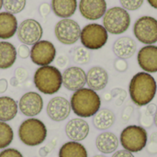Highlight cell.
Returning <instances> with one entry per match:
<instances>
[{
  "label": "cell",
  "mask_w": 157,
  "mask_h": 157,
  "mask_svg": "<svg viewBox=\"0 0 157 157\" xmlns=\"http://www.w3.org/2000/svg\"><path fill=\"white\" fill-rule=\"evenodd\" d=\"M157 92L155 79L151 74L146 72H139L132 78L129 85V93L132 102L144 107L150 104Z\"/></svg>",
  "instance_id": "obj_1"
},
{
  "label": "cell",
  "mask_w": 157,
  "mask_h": 157,
  "mask_svg": "<svg viewBox=\"0 0 157 157\" xmlns=\"http://www.w3.org/2000/svg\"><path fill=\"white\" fill-rule=\"evenodd\" d=\"M70 104L72 110L76 116L90 118L100 109L101 98L96 91L83 87L74 92Z\"/></svg>",
  "instance_id": "obj_2"
},
{
  "label": "cell",
  "mask_w": 157,
  "mask_h": 157,
  "mask_svg": "<svg viewBox=\"0 0 157 157\" xmlns=\"http://www.w3.org/2000/svg\"><path fill=\"white\" fill-rule=\"evenodd\" d=\"M33 82L36 88L45 95L56 94L63 86L61 71L52 65L40 66L34 74Z\"/></svg>",
  "instance_id": "obj_3"
},
{
  "label": "cell",
  "mask_w": 157,
  "mask_h": 157,
  "mask_svg": "<svg viewBox=\"0 0 157 157\" xmlns=\"http://www.w3.org/2000/svg\"><path fill=\"white\" fill-rule=\"evenodd\" d=\"M17 133L19 140L25 145L34 147L44 143L47 137V128L40 120L29 118L20 124Z\"/></svg>",
  "instance_id": "obj_4"
},
{
  "label": "cell",
  "mask_w": 157,
  "mask_h": 157,
  "mask_svg": "<svg viewBox=\"0 0 157 157\" xmlns=\"http://www.w3.org/2000/svg\"><path fill=\"white\" fill-rule=\"evenodd\" d=\"M148 135L146 130L138 125H129L121 132L120 142L124 150L139 153L146 147Z\"/></svg>",
  "instance_id": "obj_5"
},
{
  "label": "cell",
  "mask_w": 157,
  "mask_h": 157,
  "mask_svg": "<svg viewBox=\"0 0 157 157\" xmlns=\"http://www.w3.org/2000/svg\"><path fill=\"white\" fill-rule=\"evenodd\" d=\"M131 25V16L121 6H114L106 11L103 16V27L111 34L124 33Z\"/></svg>",
  "instance_id": "obj_6"
},
{
  "label": "cell",
  "mask_w": 157,
  "mask_h": 157,
  "mask_svg": "<svg viewBox=\"0 0 157 157\" xmlns=\"http://www.w3.org/2000/svg\"><path fill=\"white\" fill-rule=\"evenodd\" d=\"M109 39L106 29L99 24L91 23L83 28L80 40L83 46L87 50H98L105 46Z\"/></svg>",
  "instance_id": "obj_7"
},
{
  "label": "cell",
  "mask_w": 157,
  "mask_h": 157,
  "mask_svg": "<svg viewBox=\"0 0 157 157\" xmlns=\"http://www.w3.org/2000/svg\"><path fill=\"white\" fill-rule=\"evenodd\" d=\"M136 39L144 44L152 45L157 42V19L144 16L136 20L133 26Z\"/></svg>",
  "instance_id": "obj_8"
},
{
  "label": "cell",
  "mask_w": 157,
  "mask_h": 157,
  "mask_svg": "<svg viewBox=\"0 0 157 157\" xmlns=\"http://www.w3.org/2000/svg\"><path fill=\"white\" fill-rule=\"evenodd\" d=\"M57 40L64 45H72L80 39L81 29L79 24L71 18H63L54 28Z\"/></svg>",
  "instance_id": "obj_9"
},
{
  "label": "cell",
  "mask_w": 157,
  "mask_h": 157,
  "mask_svg": "<svg viewBox=\"0 0 157 157\" xmlns=\"http://www.w3.org/2000/svg\"><path fill=\"white\" fill-rule=\"evenodd\" d=\"M30 59L33 63L39 66L50 65L55 59L56 49L49 40H40L32 45Z\"/></svg>",
  "instance_id": "obj_10"
},
{
  "label": "cell",
  "mask_w": 157,
  "mask_h": 157,
  "mask_svg": "<svg viewBox=\"0 0 157 157\" xmlns=\"http://www.w3.org/2000/svg\"><path fill=\"white\" fill-rule=\"evenodd\" d=\"M18 40L25 45H33L40 41L43 30L41 25L35 19L29 18L22 21L17 30Z\"/></svg>",
  "instance_id": "obj_11"
},
{
  "label": "cell",
  "mask_w": 157,
  "mask_h": 157,
  "mask_svg": "<svg viewBox=\"0 0 157 157\" xmlns=\"http://www.w3.org/2000/svg\"><path fill=\"white\" fill-rule=\"evenodd\" d=\"M18 109L23 115L35 117L39 115L43 109V99L37 92H27L20 98Z\"/></svg>",
  "instance_id": "obj_12"
},
{
  "label": "cell",
  "mask_w": 157,
  "mask_h": 157,
  "mask_svg": "<svg viewBox=\"0 0 157 157\" xmlns=\"http://www.w3.org/2000/svg\"><path fill=\"white\" fill-rule=\"evenodd\" d=\"M63 86L69 91H77L86 84V73L78 66H71L62 74Z\"/></svg>",
  "instance_id": "obj_13"
},
{
  "label": "cell",
  "mask_w": 157,
  "mask_h": 157,
  "mask_svg": "<svg viewBox=\"0 0 157 157\" xmlns=\"http://www.w3.org/2000/svg\"><path fill=\"white\" fill-rule=\"evenodd\" d=\"M71 104L70 102L63 97L52 98L46 108L47 114L49 118L56 122L63 121L66 120L71 113Z\"/></svg>",
  "instance_id": "obj_14"
},
{
  "label": "cell",
  "mask_w": 157,
  "mask_h": 157,
  "mask_svg": "<svg viewBox=\"0 0 157 157\" xmlns=\"http://www.w3.org/2000/svg\"><path fill=\"white\" fill-rule=\"evenodd\" d=\"M79 11L88 20H97L102 17L107 11L106 0H80Z\"/></svg>",
  "instance_id": "obj_15"
},
{
  "label": "cell",
  "mask_w": 157,
  "mask_h": 157,
  "mask_svg": "<svg viewBox=\"0 0 157 157\" xmlns=\"http://www.w3.org/2000/svg\"><path fill=\"white\" fill-rule=\"evenodd\" d=\"M139 66L148 74L157 72V46L147 45L143 47L137 55Z\"/></svg>",
  "instance_id": "obj_16"
},
{
  "label": "cell",
  "mask_w": 157,
  "mask_h": 157,
  "mask_svg": "<svg viewBox=\"0 0 157 157\" xmlns=\"http://www.w3.org/2000/svg\"><path fill=\"white\" fill-rule=\"evenodd\" d=\"M66 136L73 142L84 141L89 133V125L83 119H73L65 126Z\"/></svg>",
  "instance_id": "obj_17"
},
{
  "label": "cell",
  "mask_w": 157,
  "mask_h": 157,
  "mask_svg": "<svg viewBox=\"0 0 157 157\" xmlns=\"http://www.w3.org/2000/svg\"><path fill=\"white\" fill-rule=\"evenodd\" d=\"M109 82V74L101 66H93L86 73V84L94 91L103 90Z\"/></svg>",
  "instance_id": "obj_18"
},
{
  "label": "cell",
  "mask_w": 157,
  "mask_h": 157,
  "mask_svg": "<svg viewBox=\"0 0 157 157\" xmlns=\"http://www.w3.org/2000/svg\"><path fill=\"white\" fill-rule=\"evenodd\" d=\"M136 42L131 37L124 36L119 38L113 44V52L120 59L131 58L136 52Z\"/></svg>",
  "instance_id": "obj_19"
},
{
  "label": "cell",
  "mask_w": 157,
  "mask_h": 157,
  "mask_svg": "<svg viewBox=\"0 0 157 157\" xmlns=\"http://www.w3.org/2000/svg\"><path fill=\"white\" fill-rule=\"evenodd\" d=\"M17 20L15 15L8 12H0V39L12 38L17 30Z\"/></svg>",
  "instance_id": "obj_20"
},
{
  "label": "cell",
  "mask_w": 157,
  "mask_h": 157,
  "mask_svg": "<svg viewBox=\"0 0 157 157\" xmlns=\"http://www.w3.org/2000/svg\"><path fill=\"white\" fill-rule=\"evenodd\" d=\"M96 146L102 154H112L119 146V139L113 132H101L96 139Z\"/></svg>",
  "instance_id": "obj_21"
},
{
  "label": "cell",
  "mask_w": 157,
  "mask_h": 157,
  "mask_svg": "<svg viewBox=\"0 0 157 157\" xmlns=\"http://www.w3.org/2000/svg\"><path fill=\"white\" fill-rule=\"evenodd\" d=\"M17 50L8 41H0V69L12 67L17 60Z\"/></svg>",
  "instance_id": "obj_22"
},
{
  "label": "cell",
  "mask_w": 157,
  "mask_h": 157,
  "mask_svg": "<svg viewBox=\"0 0 157 157\" xmlns=\"http://www.w3.org/2000/svg\"><path fill=\"white\" fill-rule=\"evenodd\" d=\"M76 0H52V9L53 13L63 18L72 17L76 10Z\"/></svg>",
  "instance_id": "obj_23"
},
{
  "label": "cell",
  "mask_w": 157,
  "mask_h": 157,
  "mask_svg": "<svg viewBox=\"0 0 157 157\" xmlns=\"http://www.w3.org/2000/svg\"><path fill=\"white\" fill-rule=\"evenodd\" d=\"M18 105L10 97H0V121H12L17 114Z\"/></svg>",
  "instance_id": "obj_24"
},
{
  "label": "cell",
  "mask_w": 157,
  "mask_h": 157,
  "mask_svg": "<svg viewBox=\"0 0 157 157\" xmlns=\"http://www.w3.org/2000/svg\"><path fill=\"white\" fill-rule=\"evenodd\" d=\"M116 120L115 114L109 109H99L93 118V124L99 131H106L112 127Z\"/></svg>",
  "instance_id": "obj_25"
},
{
  "label": "cell",
  "mask_w": 157,
  "mask_h": 157,
  "mask_svg": "<svg viewBox=\"0 0 157 157\" xmlns=\"http://www.w3.org/2000/svg\"><path fill=\"white\" fill-rule=\"evenodd\" d=\"M59 157H88L86 147L78 142H67L59 150Z\"/></svg>",
  "instance_id": "obj_26"
},
{
  "label": "cell",
  "mask_w": 157,
  "mask_h": 157,
  "mask_svg": "<svg viewBox=\"0 0 157 157\" xmlns=\"http://www.w3.org/2000/svg\"><path fill=\"white\" fill-rule=\"evenodd\" d=\"M14 132L9 124L0 121V149H5L9 146L13 141Z\"/></svg>",
  "instance_id": "obj_27"
},
{
  "label": "cell",
  "mask_w": 157,
  "mask_h": 157,
  "mask_svg": "<svg viewBox=\"0 0 157 157\" xmlns=\"http://www.w3.org/2000/svg\"><path fill=\"white\" fill-rule=\"evenodd\" d=\"M26 6V0H3V7L13 15L20 13Z\"/></svg>",
  "instance_id": "obj_28"
},
{
  "label": "cell",
  "mask_w": 157,
  "mask_h": 157,
  "mask_svg": "<svg viewBox=\"0 0 157 157\" xmlns=\"http://www.w3.org/2000/svg\"><path fill=\"white\" fill-rule=\"evenodd\" d=\"M90 57H91L90 52H88L87 49H86L84 47H77L74 51L73 59H74V62L78 64L88 63L90 61Z\"/></svg>",
  "instance_id": "obj_29"
},
{
  "label": "cell",
  "mask_w": 157,
  "mask_h": 157,
  "mask_svg": "<svg viewBox=\"0 0 157 157\" xmlns=\"http://www.w3.org/2000/svg\"><path fill=\"white\" fill-rule=\"evenodd\" d=\"M144 1V0H120L121 6L125 10H131V11L139 9L143 6Z\"/></svg>",
  "instance_id": "obj_30"
},
{
  "label": "cell",
  "mask_w": 157,
  "mask_h": 157,
  "mask_svg": "<svg viewBox=\"0 0 157 157\" xmlns=\"http://www.w3.org/2000/svg\"><path fill=\"white\" fill-rule=\"evenodd\" d=\"M111 97L115 99L116 105L120 106L123 103V101L126 98V92L123 89L115 88L111 91Z\"/></svg>",
  "instance_id": "obj_31"
},
{
  "label": "cell",
  "mask_w": 157,
  "mask_h": 157,
  "mask_svg": "<svg viewBox=\"0 0 157 157\" xmlns=\"http://www.w3.org/2000/svg\"><path fill=\"white\" fill-rule=\"evenodd\" d=\"M147 146V151L150 154L155 155L157 154V132H154L151 134L149 144H146Z\"/></svg>",
  "instance_id": "obj_32"
},
{
  "label": "cell",
  "mask_w": 157,
  "mask_h": 157,
  "mask_svg": "<svg viewBox=\"0 0 157 157\" xmlns=\"http://www.w3.org/2000/svg\"><path fill=\"white\" fill-rule=\"evenodd\" d=\"M0 157H23L22 154L14 148H7L0 152Z\"/></svg>",
  "instance_id": "obj_33"
},
{
  "label": "cell",
  "mask_w": 157,
  "mask_h": 157,
  "mask_svg": "<svg viewBox=\"0 0 157 157\" xmlns=\"http://www.w3.org/2000/svg\"><path fill=\"white\" fill-rule=\"evenodd\" d=\"M114 68L120 73H124L128 69V63L126 62L125 59L119 58L114 62Z\"/></svg>",
  "instance_id": "obj_34"
},
{
  "label": "cell",
  "mask_w": 157,
  "mask_h": 157,
  "mask_svg": "<svg viewBox=\"0 0 157 157\" xmlns=\"http://www.w3.org/2000/svg\"><path fill=\"white\" fill-rule=\"evenodd\" d=\"M17 54L21 59H27V58H29V55H30L29 48L28 47V45L21 44V45L17 48Z\"/></svg>",
  "instance_id": "obj_35"
},
{
  "label": "cell",
  "mask_w": 157,
  "mask_h": 157,
  "mask_svg": "<svg viewBox=\"0 0 157 157\" xmlns=\"http://www.w3.org/2000/svg\"><path fill=\"white\" fill-rule=\"evenodd\" d=\"M15 77L18 80V82H24L28 78V72L23 67H18L15 71Z\"/></svg>",
  "instance_id": "obj_36"
},
{
  "label": "cell",
  "mask_w": 157,
  "mask_h": 157,
  "mask_svg": "<svg viewBox=\"0 0 157 157\" xmlns=\"http://www.w3.org/2000/svg\"><path fill=\"white\" fill-rule=\"evenodd\" d=\"M40 13L42 17H47L51 12V6L47 3H43L40 6Z\"/></svg>",
  "instance_id": "obj_37"
},
{
  "label": "cell",
  "mask_w": 157,
  "mask_h": 157,
  "mask_svg": "<svg viewBox=\"0 0 157 157\" xmlns=\"http://www.w3.org/2000/svg\"><path fill=\"white\" fill-rule=\"evenodd\" d=\"M111 157H134L132 155V153L126 151V150H120L114 153V155H112Z\"/></svg>",
  "instance_id": "obj_38"
},
{
  "label": "cell",
  "mask_w": 157,
  "mask_h": 157,
  "mask_svg": "<svg viewBox=\"0 0 157 157\" xmlns=\"http://www.w3.org/2000/svg\"><path fill=\"white\" fill-rule=\"evenodd\" d=\"M56 63H57V64H58L60 67H64V66L68 63V58H67V56L62 54V55H60V56L57 58Z\"/></svg>",
  "instance_id": "obj_39"
},
{
  "label": "cell",
  "mask_w": 157,
  "mask_h": 157,
  "mask_svg": "<svg viewBox=\"0 0 157 157\" xmlns=\"http://www.w3.org/2000/svg\"><path fill=\"white\" fill-rule=\"evenodd\" d=\"M8 87V82L5 78L0 79V94H4Z\"/></svg>",
  "instance_id": "obj_40"
},
{
  "label": "cell",
  "mask_w": 157,
  "mask_h": 157,
  "mask_svg": "<svg viewBox=\"0 0 157 157\" xmlns=\"http://www.w3.org/2000/svg\"><path fill=\"white\" fill-rule=\"evenodd\" d=\"M132 112H133V108H132V107H131V106L127 107V108L124 109L123 113H122V115H125V114H127V116L125 117L124 121H128V120H130V118H131V116H132Z\"/></svg>",
  "instance_id": "obj_41"
},
{
  "label": "cell",
  "mask_w": 157,
  "mask_h": 157,
  "mask_svg": "<svg viewBox=\"0 0 157 157\" xmlns=\"http://www.w3.org/2000/svg\"><path fill=\"white\" fill-rule=\"evenodd\" d=\"M157 111V109H156V106L155 105H153V104H148L147 105V109H146V112L147 113H149L150 115H154L155 116V112Z\"/></svg>",
  "instance_id": "obj_42"
},
{
  "label": "cell",
  "mask_w": 157,
  "mask_h": 157,
  "mask_svg": "<svg viewBox=\"0 0 157 157\" xmlns=\"http://www.w3.org/2000/svg\"><path fill=\"white\" fill-rule=\"evenodd\" d=\"M49 152H50V150L48 149V147H41L39 151V154L41 157H45L48 155Z\"/></svg>",
  "instance_id": "obj_43"
},
{
  "label": "cell",
  "mask_w": 157,
  "mask_h": 157,
  "mask_svg": "<svg viewBox=\"0 0 157 157\" xmlns=\"http://www.w3.org/2000/svg\"><path fill=\"white\" fill-rule=\"evenodd\" d=\"M18 80L14 76V77H12L11 79H10V85L12 86H17V85H18Z\"/></svg>",
  "instance_id": "obj_44"
},
{
  "label": "cell",
  "mask_w": 157,
  "mask_h": 157,
  "mask_svg": "<svg viewBox=\"0 0 157 157\" xmlns=\"http://www.w3.org/2000/svg\"><path fill=\"white\" fill-rule=\"evenodd\" d=\"M147 1H148L149 5H150L152 7L157 9V0H147Z\"/></svg>",
  "instance_id": "obj_45"
},
{
  "label": "cell",
  "mask_w": 157,
  "mask_h": 157,
  "mask_svg": "<svg viewBox=\"0 0 157 157\" xmlns=\"http://www.w3.org/2000/svg\"><path fill=\"white\" fill-rule=\"evenodd\" d=\"M154 121H155V126L157 127V111L155 112V117H154Z\"/></svg>",
  "instance_id": "obj_46"
},
{
  "label": "cell",
  "mask_w": 157,
  "mask_h": 157,
  "mask_svg": "<svg viewBox=\"0 0 157 157\" xmlns=\"http://www.w3.org/2000/svg\"><path fill=\"white\" fill-rule=\"evenodd\" d=\"M3 7V0H0V10Z\"/></svg>",
  "instance_id": "obj_47"
},
{
  "label": "cell",
  "mask_w": 157,
  "mask_h": 157,
  "mask_svg": "<svg viewBox=\"0 0 157 157\" xmlns=\"http://www.w3.org/2000/svg\"><path fill=\"white\" fill-rule=\"evenodd\" d=\"M93 157H107V156H105V155H95V156H93Z\"/></svg>",
  "instance_id": "obj_48"
}]
</instances>
